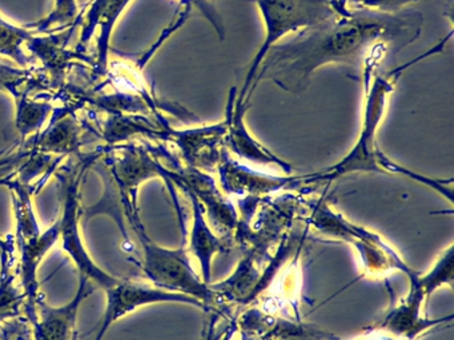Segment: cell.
Returning <instances> with one entry per match:
<instances>
[{
    "label": "cell",
    "instance_id": "cell-8",
    "mask_svg": "<svg viewBox=\"0 0 454 340\" xmlns=\"http://www.w3.org/2000/svg\"><path fill=\"white\" fill-rule=\"evenodd\" d=\"M106 308L99 324L84 334L97 332L95 340L105 339L108 329L123 319L124 316L135 313L145 305H159V303H183V305H195L207 311L206 305L200 300L188 295L177 294V292L166 291L153 286L150 282L134 281V279L118 278L115 284L106 290Z\"/></svg>",
    "mask_w": 454,
    "mask_h": 340
},
{
    "label": "cell",
    "instance_id": "cell-12",
    "mask_svg": "<svg viewBox=\"0 0 454 340\" xmlns=\"http://www.w3.org/2000/svg\"><path fill=\"white\" fill-rule=\"evenodd\" d=\"M216 170L219 172L222 191L227 196H238L240 198H264L276 191L294 190L302 183L301 175L278 177L251 169L231 158L227 149Z\"/></svg>",
    "mask_w": 454,
    "mask_h": 340
},
{
    "label": "cell",
    "instance_id": "cell-2",
    "mask_svg": "<svg viewBox=\"0 0 454 340\" xmlns=\"http://www.w3.org/2000/svg\"><path fill=\"white\" fill-rule=\"evenodd\" d=\"M108 149L92 165V169L102 177L105 193L97 205L82 206V223L97 215H108L118 225L127 251L132 252L135 244L129 239L126 218L140 212V186L153 178H163L169 190H174L175 169H167L148 145L124 143Z\"/></svg>",
    "mask_w": 454,
    "mask_h": 340
},
{
    "label": "cell",
    "instance_id": "cell-3",
    "mask_svg": "<svg viewBox=\"0 0 454 340\" xmlns=\"http://www.w3.org/2000/svg\"><path fill=\"white\" fill-rule=\"evenodd\" d=\"M400 72L365 74L363 77L365 89L363 122L360 135L353 148L339 162L317 173L301 175L302 183L332 182L337 178L353 173H389L393 159L382 153L377 141V132L387 111V98L395 90V80Z\"/></svg>",
    "mask_w": 454,
    "mask_h": 340
},
{
    "label": "cell",
    "instance_id": "cell-1",
    "mask_svg": "<svg viewBox=\"0 0 454 340\" xmlns=\"http://www.w3.org/2000/svg\"><path fill=\"white\" fill-rule=\"evenodd\" d=\"M424 18L416 11L380 13L349 8L301 29L286 42L270 47L260 64L251 96L260 81L301 95L313 74L328 64H341L363 76L368 66L397 53L421 34Z\"/></svg>",
    "mask_w": 454,
    "mask_h": 340
},
{
    "label": "cell",
    "instance_id": "cell-20",
    "mask_svg": "<svg viewBox=\"0 0 454 340\" xmlns=\"http://www.w3.org/2000/svg\"><path fill=\"white\" fill-rule=\"evenodd\" d=\"M453 244L443 250L442 254L438 258L437 262L433 266L432 270L427 274H419V282L424 287L427 297L441 289L442 286H449L453 289Z\"/></svg>",
    "mask_w": 454,
    "mask_h": 340
},
{
    "label": "cell",
    "instance_id": "cell-17",
    "mask_svg": "<svg viewBox=\"0 0 454 340\" xmlns=\"http://www.w3.org/2000/svg\"><path fill=\"white\" fill-rule=\"evenodd\" d=\"M35 35L26 26H18L0 15V56L10 58L20 66H31L33 56L25 52V45Z\"/></svg>",
    "mask_w": 454,
    "mask_h": 340
},
{
    "label": "cell",
    "instance_id": "cell-10",
    "mask_svg": "<svg viewBox=\"0 0 454 340\" xmlns=\"http://www.w3.org/2000/svg\"><path fill=\"white\" fill-rule=\"evenodd\" d=\"M98 287L84 276L79 275V286L76 294L66 305H49L42 294L35 303V311L31 316L33 340H74L78 335L79 310L84 300L89 299Z\"/></svg>",
    "mask_w": 454,
    "mask_h": 340
},
{
    "label": "cell",
    "instance_id": "cell-14",
    "mask_svg": "<svg viewBox=\"0 0 454 340\" xmlns=\"http://www.w3.org/2000/svg\"><path fill=\"white\" fill-rule=\"evenodd\" d=\"M236 96H238L236 87H233L230 92L227 114H225L228 120V130L224 140L227 151H232L240 159H246L252 164L276 166L286 172V175H291L292 170H294L292 165L286 159L276 156L249 132L246 122V113L249 109V104L235 103Z\"/></svg>",
    "mask_w": 454,
    "mask_h": 340
},
{
    "label": "cell",
    "instance_id": "cell-16",
    "mask_svg": "<svg viewBox=\"0 0 454 340\" xmlns=\"http://www.w3.org/2000/svg\"><path fill=\"white\" fill-rule=\"evenodd\" d=\"M182 190L188 194L192 205V228H191L190 242L185 244L190 255H192L200 266V276L204 283L211 284L212 260L217 254L230 251L233 242L217 236L208 225L206 212L198 197L188 189H182Z\"/></svg>",
    "mask_w": 454,
    "mask_h": 340
},
{
    "label": "cell",
    "instance_id": "cell-6",
    "mask_svg": "<svg viewBox=\"0 0 454 340\" xmlns=\"http://www.w3.org/2000/svg\"><path fill=\"white\" fill-rule=\"evenodd\" d=\"M127 226L132 228L142 247L140 260L135 263L151 284L166 291L195 298L206 305L207 311L217 308L211 287L204 283L191 263L185 239L176 249L156 243L145 231L140 214L129 218Z\"/></svg>",
    "mask_w": 454,
    "mask_h": 340
},
{
    "label": "cell",
    "instance_id": "cell-13",
    "mask_svg": "<svg viewBox=\"0 0 454 340\" xmlns=\"http://www.w3.org/2000/svg\"><path fill=\"white\" fill-rule=\"evenodd\" d=\"M419 274L409 279L411 289L395 307L389 308L384 318L379 321L376 329L387 332L395 340H416L430 328L450 321L453 315L441 319H427L422 316V307L429 299L424 287L419 282Z\"/></svg>",
    "mask_w": 454,
    "mask_h": 340
},
{
    "label": "cell",
    "instance_id": "cell-11",
    "mask_svg": "<svg viewBox=\"0 0 454 340\" xmlns=\"http://www.w3.org/2000/svg\"><path fill=\"white\" fill-rule=\"evenodd\" d=\"M228 120L208 127L172 129L167 127L164 141L175 143L190 169L212 172L217 169L225 151Z\"/></svg>",
    "mask_w": 454,
    "mask_h": 340
},
{
    "label": "cell",
    "instance_id": "cell-4",
    "mask_svg": "<svg viewBox=\"0 0 454 340\" xmlns=\"http://www.w3.org/2000/svg\"><path fill=\"white\" fill-rule=\"evenodd\" d=\"M103 151L78 154L75 161L71 157L70 162L63 169H58L55 175L60 183V201L62 212L59 220L60 243L63 250L78 268L79 275L91 281L98 289H110L118 278L103 270L90 255L83 236H82V193L81 186L87 170L91 169Z\"/></svg>",
    "mask_w": 454,
    "mask_h": 340
},
{
    "label": "cell",
    "instance_id": "cell-21",
    "mask_svg": "<svg viewBox=\"0 0 454 340\" xmlns=\"http://www.w3.org/2000/svg\"><path fill=\"white\" fill-rule=\"evenodd\" d=\"M417 2L419 0H347V4L352 3L353 8L372 11V12L397 13L411 3Z\"/></svg>",
    "mask_w": 454,
    "mask_h": 340
},
{
    "label": "cell",
    "instance_id": "cell-9",
    "mask_svg": "<svg viewBox=\"0 0 454 340\" xmlns=\"http://www.w3.org/2000/svg\"><path fill=\"white\" fill-rule=\"evenodd\" d=\"M174 183L180 189L192 191L203 205L207 220L217 236L233 241L239 225V212L231 199L220 190L216 181L201 170L177 166L175 170Z\"/></svg>",
    "mask_w": 454,
    "mask_h": 340
},
{
    "label": "cell",
    "instance_id": "cell-18",
    "mask_svg": "<svg viewBox=\"0 0 454 340\" xmlns=\"http://www.w3.org/2000/svg\"><path fill=\"white\" fill-rule=\"evenodd\" d=\"M51 112H54V108L46 101L38 103V101L30 100L28 95L18 96L15 127L20 132V141L23 143L31 135H38Z\"/></svg>",
    "mask_w": 454,
    "mask_h": 340
},
{
    "label": "cell",
    "instance_id": "cell-23",
    "mask_svg": "<svg viewBox=\"0 0 454 340\" xmlns=\"http://www.w3.org/2000/svg\"><path fill=\"white\" fill-rule=\"evenodd\" d=\"M220 313H214L209 318L208 323L206 326V335H204L203 340H217L222 337V334L216 335V324L219 321Z\"/></svg>",
    "mask_w": 454,
    "mask_h": 340
},
{
    "label": "cell",
    "instance_id": "cell-19",
    "mask_svg": "<svg viewBox=\"0 0 454 340\" xmlns=\"http://www.w3.org/2000/svg\"><path fill=\"white\" fill-rule=\"evenodd\" d=\"M79 18L78 3L76 0H55L54 8L46 18L35 21V23L26 24L28 29L42 34V32L51 31L52 28H68V27L78 24Z\"/></svg>",
    "mask_w": 454,
    "mask_h": 340
},
{
    "label": "cell",
    "instance_id": "cell-7",
    "mask_svg": "<svg viewBox=\"0 0 454 340\" xmlns=\"http://www.w3.org/2000/svg\"><path fill=\"white\" fill-rule=\"evenodd\" d=\"M307 222L325 236L328 234L349 242L357 250L366 275L380 276L389 271L398 270L411 279L419 273L406 265L401 255L379 234L372 233L363 226L353 225L340 212H334L323 199L313 204Z\"/></svg>",
    "mask_w": 454,
    "mask_h": 340
},
{
    "label": "cell",
    "instance_id": "cell-15",
    "mask_svg": "<svg viewBox=\"0 0 454 340\" xmlns=\"http://www.w3.org/2000/svg\"><path fill=\"white\" fill-rule=\"evenodd\" d=\"M132 0H91L89 11L81 12L84 15L83 28L79 39L76 52L79 55L86 52L87 45L94 37L97 28L99 34L97 37V60L94 63L95 77L106 76L108 72V50L110 40L119 18L123 15L126 8Z\"/></svg>",
    "mask_w": 454,
    "mask_h": 340
},
{
    "label": "cell",
    "instance_id": "cell-22",
    "mask_svg": "<svg viewBox=\"0 0 454 340\" xmlns=\"http://www.w3.org/2000/svg\"><path fill=\"white\" fill-rule=\"evenodd\" d=\"M180 5L190 8L195 5L196 8H199V11H200V12L208 19L209 23L215 27L220 39H224L225 31L224 26H223L222 16L216 12V10H215L214 5H212L209 0H180Z\"/></svg>",
    "mask_w": 454,
    "mask_h": 340
},
{
    "label": "cell",
    "instance_id": "cell-5",
    "mask_svg": "<svg viewBox=\"0 0 454 340\" xmlns=\"http://www.w3.org/2000/svg\"><path fill=\"white\" fill-rule=\"evenodd\" d=\"M259 8L265 27V39L247 66L243 87L235 103L249 104L251 88L262 58L283 37L297 34L347 10V0H251Z\"/></svg>",
    "mask_w": 454,
    "mask_h": 340
}]
</instances>
